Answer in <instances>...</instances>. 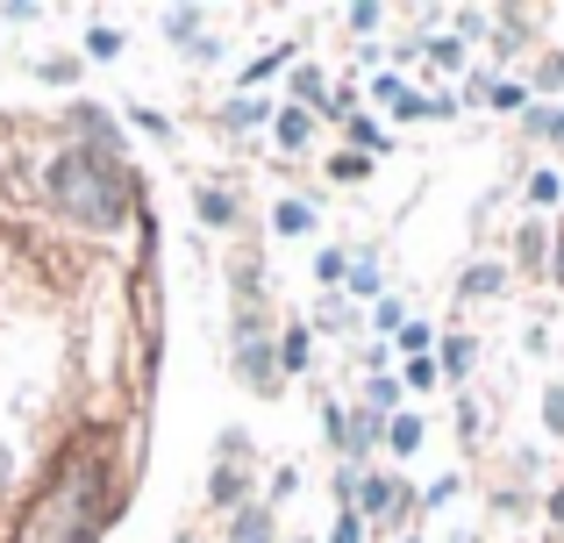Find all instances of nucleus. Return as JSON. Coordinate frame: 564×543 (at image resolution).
I'll use <instances>...</instances> for the list:
<instances>
[{
  "label": "nucleus",
  "mask_w": 564,
  "mask_h": 543,
  "mask_svg": "<svg viewBox=\"0 0 564 543\" xmlns=\"http://www.w3.org/2000/svg\"><path fill=\"white\" fill-rule=\"evenodd\" d=\"M51 200L65 215H79V222L94 229H115L122 222V180H115L108 151H65L51 165Z\"/></svg>",
  "instance_id": "obj_1"
},
{
  "label": "nucleus",
  "mask_w": 564,
  "mask_h": 543,
  "mask_svg": "<svg viewBox=\"0 0 564 543\" xmlns=\"http://www.w3.org/2000/svg\"><path fill=\"white\" fill-rule=\"evenodd\" d=\"M243 387H250V393H279V379H272V358L258 350V336H243Z\"/></svg>",
  "instance_id": "obj_2"
},
{
  "label": "nucleus",
  "mask_w": 564,
  "mask_h": 543,
  "mask_svg": "<svg viewBox=\"0 0 564 543\" xmlns=\"http://www.w3.org/2000/svg\"><path fill=\"white\" fill-rule=\"evenodd\" d=\"M229 543H272V508H243L236 530H229Z\"/></svg>",
  "instance_id": "obj_3"
},
{
  "label": "nucleus",
  "mask_w": 564,
  "mask_h": 543,
  "mask_svg": "<svg viewBox=\"0 0 564 543\" xmlns=\"http://www.w3.org/2000/svg\"><path fill=\"white\" fill-rule=\"evenodd\" d=\"M400 479H372V487H365V508H372V515H386V508H400Z\"/></svg>",
  "instance_id": "obj_4"
},
{
  "label": "nucleus",
  "mask_w": 564,
  "mask_h": 543,
  "mask_svg": "<svg viewBox=\"0 0 564 543\" xmlns=\"http://www.w3.org/2000/svg\"><path fill=\"white\" fill-rule=\"evenodd\" d=\"M215 501H221V508L243 501V473H236V465H221V473H215Z\"/></svg>",
  "instance_id": "obj_5"
},
{
  "label": "nucleus",
  "mask_w": 564,
  "mask_h": 543,
  "mask_svg": "<svg viewBox=\"0 0 564 543\" xmlns=\"http://www.w3.org/2000/svg\"><path fill=\"white\" fill-rule=\"evenodd\" d=\"M443 372H451V379L471 372V344H465V336H457V344H443Z\"/></svg>",
  "instance_id": "obj_6"
},
{
  "label": "nucleus",
  "mask_w": 564,
  "mask_h": 543,
  "mask_svg": "<svg viewBox=\"0 0 564 543\" xmlns=\"http://www.w3.org/2000/svg\"><path fill=\"white\" fill-rule=\"evenodd\" d=\"M200 222H236V200L229 194H200Z\"/></svg>",
  "instance_id": "obj_7"
},
{
  "label": "nucleus",
  "mask_w": 564,
  "mask_h": 543,
  "mask_svg": "<svg viewBox=\"0 0 564 543\" xmlns=\"http://www.w3.org/2000/svg\"><path fill=\"white\" fill-rule=\"evenodd\" d=\"M279 143H286V151H301V143H307V115H279Z\"/></svg>",
  "instance_id": "obj_8"
},
{
  "label": "nucleus",
  "mask_w": 564,
  "mask_h": 543,
  "mask_svg": "<svg viewBox=\"0 0 564 543\" xmlns=\"http://www.w3.org/2000/svg\"><path fill=\"white\" fill-rule=\"evenodd\" d=\"M315 272H322V286H329V279H350V258H344V251H322Z\"/></svg>",
  "instance_id": "obj_9"
},
{
  "label": "nucleus",
  "mask_w": 564,
  "mask_h": 543,
  "mask_svg": "<svg viewBox=\"0 0 564 543\" xmlns=\"http://www.w3.org/2000/svg\"><path fill=\"white\" fill-rule=\"evenodd\" d=\"M307 222H315V215H307V208H301V200H286V208H279V229H286V237H301V229H307Z\"/></svg>",
  "instance_id": "obj_10"
},
{
  "label": "nucleus",
  "mask_w": 564,
  "mask_h": 543,
  "mask_svg": "<svg viewBox=\"0 0 564 543\" xmlns=\"http://www.w3.org/2000/svg\"><path fill=\"white\" fill-rule=\"evenodd\" d=\"M414 444H422V422L400 415V422H393V450H414Z\"/></svg>",
  "instance_id": "obj_11"
},
{
  "label": "nucleus",
  "mask_w": 564,
  "mask_h": 543,
  "mask_svg": "<svg viewBox=\"0 0 564 543\" xmlns=\"http://www.w3.org/2000/svg\"><path fill=\"white\" fill-rule=\"evenodd\" d=\"M86 51H94V57H115V51H122V36H115V29H94V36H86Z\"/></svg>",
  "instance_id": "obj_12"
},
{
  "label": "nucleus",
  "mask_w": 564,
  "mask_h": 543,
  "mask_svg": "<svg viewBox=\"0 0 564 543\" xmlns=\"http://www.w3.org/2000/svg\"><path fill=\"white\" fill-rule=\"evenodd\" d=\"M500 286V272L494 265H479V272H465V293H494Z\"/></svg>",
  "instance_id": "obj_13"
},
{
  "label": "nucleus",
  "mask_w": 564,
  "mask_h": 543,
  "mask_svg": "<svg viewBox=\"0 0 564 543\" xmlns=\"http://www.w3.org/2000/svg\"><path fill=\"white\" fill-rule=\"evenodd\" d=\"M551 430H557V436H564V387H557V393H551Z\"/></svg>",
  "instance_id": "obj_14"
},
{
  "label": "nucleus",
  "mask_w": 564,
  "mask_h": 543,
  "mask_svg": "<svg viewBox=\"0 0 564 543\" xmlns=\"http://www.w3.org/2000/svg\"><path fill=\"white\" fill-rule=\"evenodd\" d=\"M336 543H358V515H344V522H336Z\"/></svg>",
  "instance_id": "obj_15"
},
{
  "label": "nucleus",
  "mask_w": 564,
  "mask_h": 543,
  "mask_svg": "<svg viewBox=\"0 0 564 543\" xmlns=\"http://www.w3.org/2000/svg\"><path fill=\"white\" fill-rule=\"evenodd\" d=\"M551 515H557V522H564V493H557V501H551Z\"/></svg>",
  "instance_id": "obj_16"
},
{
  "label": "nucleus",
  "mask_w": 564,
  "mask_h": 543,
  "mask_svg": "<svg viewBox=\"0 0 564 543\" xmlns=\"http://www.w3.org/2000/svg\"><path fill=\"white\" fill-rule=\"evenodd\" d=\"M557 279H564V243H557Z\"/></svg>",
  "instance_id": "obj_17"
}]
</instances>
